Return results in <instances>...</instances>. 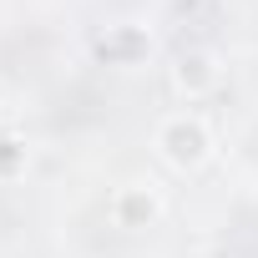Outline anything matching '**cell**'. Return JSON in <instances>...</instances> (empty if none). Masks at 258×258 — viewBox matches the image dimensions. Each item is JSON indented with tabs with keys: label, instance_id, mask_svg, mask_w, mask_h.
<instances>
[{
	"label": "cell",
	"instance_id": "6da1fadb",
	"mask_svg": "<svg viewBox=\"0 0 258 258\" xmlns=\"http://www.w3.org/2000/svg\"><path fill=\"white\" fill-rule=\"evenodd\" d=\"M157 147H162V157H167L172 167L187 172V167H203V162H208L213 137H208V126H203L198 116H172V121H162Z\"/></svg>",
	"mask_w": 258,
	"mask_h": 258
},
{
	"label": "cell",
	"instance_id": "7a4b0ae2",
	"mask_svg": "<svg viewBox=\"0 0 258 258\" xmlns=\"http://www.w3.org/2000/svg\"><path fill=\"white\" fill-rule=\"evenodd\" d=\"M157 192H147V187H126L121 198H116V218H121V228H147L152 218H157Z\"/></svg>",
	"mask_w": 258,
	"mask_h": 258
},
{
	"label": "cell",
	"instance_id": "3957f363",
	"mask_svg": "<svg viewBox=\"0 0 258 258\" xmlns=\"http://www.w3.org/2000/svg\"><path fill=\"white\" fill-rule=\"evenodd\" d=\"M208 81H213V61L208 56H182L177 61V86L182 91H203Z\"/></svg>",
	"mask_w": 258,
	"mask_h": 258
}]
</instances>
